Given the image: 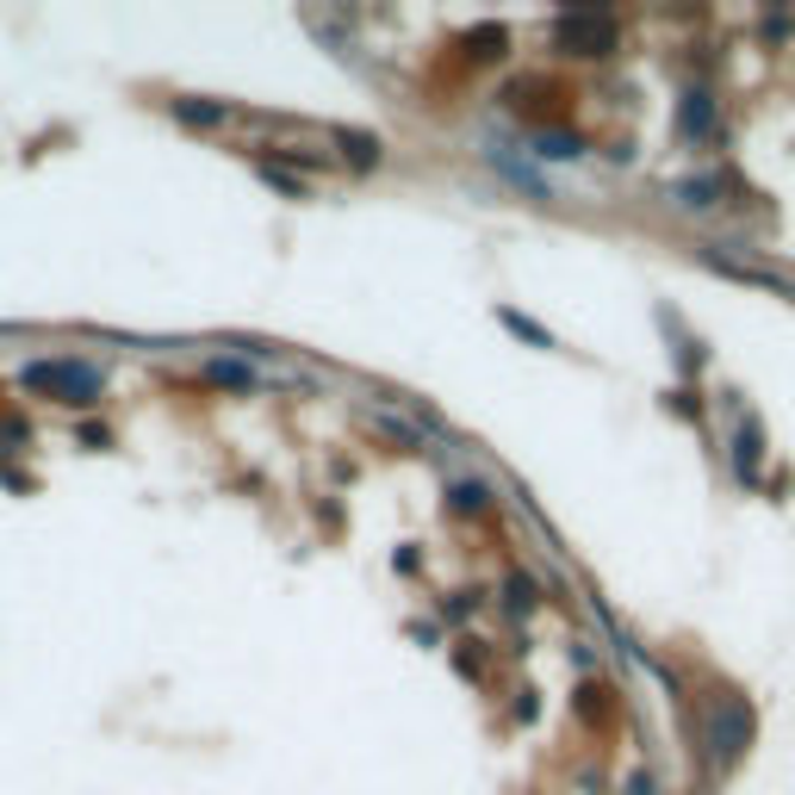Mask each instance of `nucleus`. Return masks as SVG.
<instances>
[{
  "instance_id": "f257e3e1",
  "label": "nucleus",
  "mask_w": 795,
  "mask_h": 795,
  "mask_svg": "<svg viewBox=\"0 0 795 795\" xmlns=\"http://www.w3.org/2000/svg\"><path fill=\"white\" fill-rule=\"evenodd\" d=\"M19 386L57 391L63 405H88L100 391V367H88V360H32V367H19Z\"/></svg>"
},
{
  "instance_id": "f03ea898",
  "label": "nucleus",
  "mask_w": 795,
  "mask_h": 795,
  "mask_svg": "<svg viewBox=\"0 0 795 795\" xmlns=\"http://www.w3.org/2000/svg\"><path fill=\"white\" fill-rule=\"evenodd\" d=\"M181 119H193V125H212V119H218V106H181Z\"/></svg>"
}]
</instances>
